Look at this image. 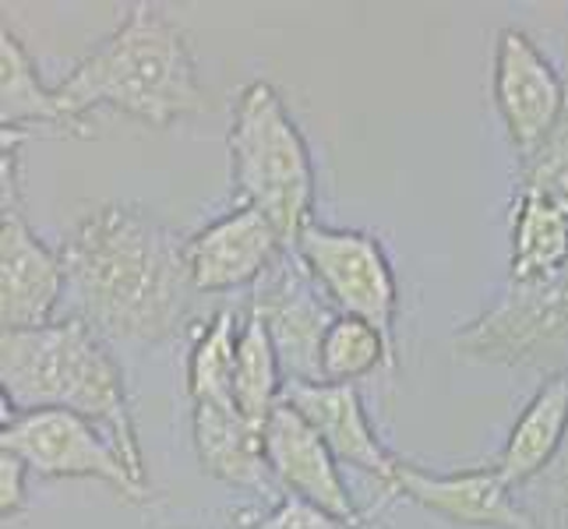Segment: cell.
<instances>
[{
	"instance_id": "9a60e30c",
	"label": "cell",
	"mask_w": 568,
	"mask_h": 529,
	"mask_svg": "<svg viewBox=\"0 0 568 529\" xmlns=\"http://www.w3.org/2000/svg\"><path fill=\"white\" fill-rule=\"evenodd\" d=\"M265 427L251 424L237 406H191L194 456L209 477L244 487V491L272 495L276 480L265 462Z\"/></svg>"
},
{
	"instance_id": "d6986e66",
	"label": "cell",
	"mask_w": 568,
	"mask_h": 529,
	"mask_svg": "<svg viewBox=\"0 0 568 529\" xmlns=\"http://www.w3.org/2000/svg\"><path fill=\"white\" fill-rule=\"evenodd\" d=\"M283 388L286 378H283L280 353L268 339L265 322L247 307L241 325V343H237V367H233V406L251 424L265 427L272 409L283 403Z\"/></svg>"
},
{
	"instance_id": "6da1fadb",
	"label": "cell",
	"mask_w": 568,
	"mask_h": 529,
	"mask_svg": "<svg viewBox=\"0 0 568 529\" xmlns=\"http://www.w3.org/2000/svg\"><path fill=\"white\" fill-rule=\"evenodd\" d=\"M71 318L110 343H163L187 325L199 289L187 241L149 208L106 202L89 208L61 244Z\"/></svg>"
},
{
	"instance_id": "7c38bea8",
	"label": "cell",
	"mask_w": 568,
	"mask_h": 529,
	"mask_svg": "<svg viewBox=\"0 0 568 529\" xmlns=\"http://www.w3.org/2000/svg\"><path fill=\"white\" fill-rule=\"evenodd\" d=\"M68 293L61 251L47 247L26 223V208L0 212V325L4 332L57 322Z\"/></svg>"
},
{
	"instance_id": "44dd1931",
	"label": "cell",
	"mask_w": 568,
	"mask_h": 529,
	"mask_svg": "<svg viewBox=\"0 0 568 529\" xmlns=\"http://www.w3.org/2000/svg\"><path fill=\"white\" fill-rule=\"evenodd\" d=\"M399 349L392 346L382 332L361 322L339 315L336 325L328 328L322 346V382L325 385H357L361 378L375 375V370H396Z\"/></svg>"
},
{
	"instance_id": "3957f363",
	"label": "cell",
	"mask_w": 568,
	"mask_h": 529,
	"mask_svg": "<svg viewBox=\"0 0 568 529\" xmlns=\"http://www.w3.org/2000/svg\"><path fill=\"white\" fill-rule=\"evenodd\" d=\"M53 92L78 128H85V113L100 106L121 110L149 128H170L205 110V89L184 29L149 0L131 4L124 22L85 53Z\"/></svg>"
},
{
	"instance_id": "ba28073f",
	"label": "cell",
	"mask_w": 568,
	"mask_h": 529,
	"mask_svg": "<svg viewBox=\"0 0 568 529\" xmlns=\"http://www.w3.org/2000/svg\"><path fill=\"white\" fill-rule=\"evenodd\" d=\"M247 307L265 322L268 339L280 353L286 385H318L322 382V346L339 311L311 279V272L286 247L280 262L254 283Z\"/></svg>"
},
{
	"instance_id": "cb8c5ba5",
	"label": "cell",
	"mask_w": 568,
	"mask_h": 529,
	"mask_svg": "<svg viewBox=\"0 0 568 529\" xmlns=\"http://www.w3.org/2000/svg\"><path fill=\"white\" fill-rule=\"evenodd\" d=\"M244 529H361V522H343L336 516L322 512L315 505H307L293 495H283L268 512L254 516V522H247Z\"/></svg>"
},
{
	"instance_id": "d4e9b609",
	"label": "cell",
	"mask_w": 568,
	"mask_h": 529,
	"mask_svg": "<svg viewBox=\"0 0 568 529\" xmlns=\"http://www.w3.org/2000/svg\"><path fill=\"white\" fill-rule=\"evenodd\" d=\"M29 474H32V469L22 459L0 448V516H4V522L26 516V508H29Z\"/></svg>"
},
{
	"instance_id": "8992f818",
	"label": "cell",
	"mask_w": 568,
	"mask_h": 529,
	"mask_svg": "<svg viewBox=\"0 0 568 529\" xmlns=\"http://www.w3.org/2000/svg\"><path fill=\"white\" fill-rule=\"evenodd\" d=\"M0 448L14 452L36 477H89L106 484L116 498L131 505L149 501V484L131 474L121 448L103 427L71 414V409H32L4 414Z\"/></svg>"
},
{
	"instance_id": "52a82bcc",
	"label": "cell",
	"mask_w": 568,
	"mask_h": 529,
	"mask_svg": "<svg viewBox=\"0 0 568 529\" xmlns=\"http://www.w3.org/2000/svg\"><path fill=\"white\" fill-rule=\"evenodd\" d=\"M293 251L339 315L371 322L396 346L399 286L385 247L371 233L311 223Z\"/></svg>"
},
{
	"instance_id": "7a4b0ae2",
	"label": "cell",
	"mask_w": 568,
	"mask_h": 529,
	"mask_svg": "<svg viewBox=\"0 0 568 529\" xmlns=\"http://www.w3.org/2000/svg\"><path fill=\"white\" fill-rule=\"evenodd\" d=\"M0 396L4 414L71 409L92 420L121 448L131 474L149 484L124 367L113 357L110 339L89 322L68 315L43 328L0 332Z\"/></svg>"
},
{
	"instance_id": "30bf717a",
	"label": "cell",
	"mask_w": 568,
	"mask_h": 529,
	"mask_svg": "<svg viewBox=\"0 0 568 529\" xmlns=\"http://www.w3.org/2000/svg\"><path fill=\"white\" fill-rule=\"evenodd\" d=\"M388 498H406L427 508L430 516L466 529H537L495 466L435 474V469H420L399 459L396 477L388 484Z\"/></svg>"
},
{
	"instance_id": "277c9868",
	"label": "cell",
	"mask_w": 568,
	"mask_h": 529,
	"mask_svg": "<svg viewBox=\"0 0 568 529\" xmlns=\"http://www.w3.org/2000/svg\"><path fill=\"white\" fill-rule=\"evenodd\" d=\"M230 181L241 205L258 208L286 247L315 223V163L283 95L247 82L230 116Z\"/></svg>"
},
{
	"instance_id": "ac0fdd59",
	"label": "cell",
	"mask_w": 568,
	"mask_h": 529,
	"mask_svg": "<svg viewBox=\"0 0 568 529\" xmlns=\"http://www.w3.org/2000/svg\"><path fill=\"white\" fill-rule=\"evenodd\" d=\"M53 128V134H89V128L71 124L57 92L43 85L29 50L11 29L0 35V131Z\"/></svg>"
},
{
	"instance_id": "4fadbf2b",
	"label": "cell",
	"mask_w": 568,
	"mask_h": 529,
	"mask_svg": "<svg viewBox=\"0 0 568 529\" xmlns=\"http://www.w3.org/2000/svg\"><path fill=\"white\" fill-rule=\"evenodd\" d=\"M283 251L276 226L258 208L237 205L187 237V268L199 297H215L258 283Z\"/></svg>"
},
{
	"instance_id": "ffe728a7",
	"label": "cell",
	"mask_w": 568,
	"mask_h": 529,
	"mask_svg": "<svg viewBox=\"0 0 568 529\" xmlns=\"http://www.w3.org/2000/svg\"><path fill=\"white\" fill-rule=\"evenodd\" d=\"M244 315L220 307L199 328L187 353V396L191 406H233V367H237Z\"/></svg>"
},
{
	"instance_id": "603a6c76",
	"label": "cell",
	"mask_w": 568,
	"mask_h": 529,
	"mask_svg": "<svg viewBox=\"0 0 568 529\" xmlns=\"http://www.w3.org/2000/svg\"><path fill=\"white\" fill-rule=\"evenodd\" d=\"M519 187L544 191L568 205V110L534 155L519 160Z\"/></svg>"
},
{
	"instance_id": "9c48e42d",
	"label": "cell",
	"mask_w": 568,
	"mask_h": 529,
	"mask_svg": "<svg viewBox=\"0 0 568 529\" xmlns=\"http://www.w3.org/2000/svg\"><path fill=\"white\" fill-rule=\"evenodd\" d=\"M495 106L519 160L534 155L568 110V85L547 53L523 29H501L495 39Z\"/></svg>"
},
{
	"instance_id": "e0dca14e",
	"label": "cell",
	"mask_w": 568,
	"mask_h": 529,
	"mask_svg": "<svg viewBox=\"0 0 568 529\" xmlns=\"http://www.w3.org/2000/svg\"><path fill=\"white\" fill-rule=\"evenodd\" d=\"M568 265V205L544 191L516 187L513 283H534Z\"/></svg>"
},
{
	"instance_id": "5bb4252c",
	"label": "cell",
	"mask_w": 568,
	"mask_h": 529,
	"mask_svg": "<svg viewBox=\"0 0 568 529\" xmlns=\"http://www.w3.org/2000/svg\"><path fill=\"white\" fill-rule=\"evenodd\" d=\"M283 403L318 430V438L332 448L339 466H354L361 474L375 477L385 491L396 477L399 459L388 452L371 424L357 385H286Z\"/></svg>"
},
{
	"instance_id": "2e32d148",
	"label": "cell",
	"mask_w": 568,
	"mask_h": 529,
	"mask_svg": "<svg viewBox=\"0 0 568 529\" xmlns=\"http://www.w3.org/2000/svg\"><path fill=\"white\" fill-rule=\"evenodd\" d=\"M565 438H568V375L547 378L534 391V399L523 406L519 420L508 430L501 456L495 459V469L513 491H519V487L537 480L558 459Z\"/></svg>"
},
{
	"instance_id": "7402d4cb",
	"label": "cell",
	"mask_w": 568,
	"mask_h": 529,
	"mask_svg": "<svg viewBox=\"0 0 568 529\" xmlns=\"http://www.w3.org/2000/svg\"><path fill=\"white\" fill-rule=\"evenodd\" d=\"M519 505L530 512L537 529H568V438L558 459L537 480L519 487Z\"/></svg>"
},
{
	"instance_id": "8fae6325",
	"label": "cell",
	"mask_w": 568,
	"mask_h": 529,
	"mask_svg": "<svg viewBox=\"0 0 568 529\" xmlns=\"http://www.w3.org/2000/svg\"><path fill=\"white\" fill-rule=\"evenodd\" d=\"M262 435H265V462L272 469L276 487L343 522H364L361 508L343 480L339 459L332 456V448L318 438V430L297 409L280 403L265 420Z\"/></svg>"
},
{
	"instance_id": "5b68a950",
	"label": "cell",
	"mask_w": 568,
	"mask_h": 529,
	"mask_svg": "<svg viewBox=\"0 0 568 529\" xmlns=\"http://www.w3.org/2000/svg\"><path fill=\"white\" fill-rule=\"evenodd\" d=\"M453 346L463 364L534 370L544 382L568 375V265L534 283H508Z\"/></svg>"
}]
</instances>
